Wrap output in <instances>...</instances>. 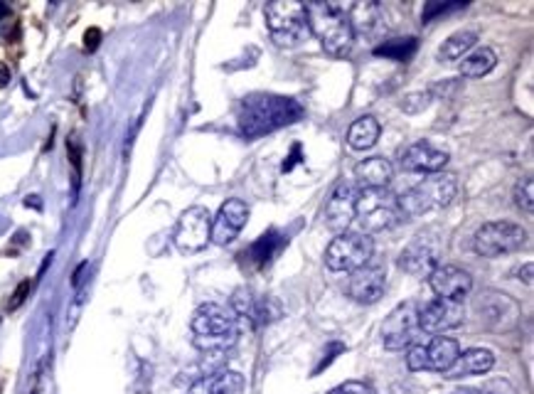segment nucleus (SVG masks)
<instances>
[{"instance_id":"72a5a7b5","label":"nucleus","mask_w":534,"mask_h":394,"mask_svg":"<svg viewBox=\"0 0 534 394\" xmlns=\"http://www.w3.org/2000/svg\"><path fill=\"white\" fill-rule=\"evenodd\" d=\"M30 286H32L30 281H23L18 288H15L13 298H10V303H8V311H18V308L23 306L25 298H27V293H30Z\"/></svg>"},{"instance_id":"6ab92c4d","label":"nucleus","mask_w":534,"mask_h":394,"mask_svg":"<svg viewBox=\"0 0 534 394\" xmlns=\"http://www.w3.org/2000/svg\"><path fill=\"white\" fill-rule=\"evenodd\" d=\"M495 365V355L488 347H471V350L461 352L458 360L443 372L446 380H461V377H473V375H485Z\"/></svg>"},{"instance_id":"423d86ee","label":"nucleus","mask_w":534,"mask_h":394,"mask_svg":"<svg viewBox=\"0 0 534 394\" xmlns=\"http://www.w3.org/2000/svg\"><path fill=\"white\" fill-rule=\"evenodd\" d=\"M399 217H402V212H399V197L392 195L387 187L357 192L355 199V222L359 227L357 232L367 234V237L374 232H384Z\"/></svg>"},{"instance_id":"2f4dec72","label":"nucleus","mask_w":534,"mask_h":394,"mask_svg":"<svg viewBox=\"0 0 534 394\" xmlns=\"http://www.w3.org/2000/svg\"><path fill=\"white\" fill-rule=\"evenodd\" d=\"M328 394H377L367 382H359V380H350L345 385H337L335 390H330Z\"/></svg>"},{"instance_id":"412c9836","label":"nucleus","mask_w":534,"mask_h":394,"mask_svg":"<svg viewBox=\"0 0 534 394\" xmlns=\"http://www.w3.org/2000/svg\"><path fill=\"white\" fill-rule=\"evenodd\" d=\"M394 176V166L384 156L364 158L355 166V183L362 190H379L387 187V183Z\"/></svg>"},{"instance_id":"dca6fc26","label":"nucleus","mask_w":534,"mask_h":394,"mask_svg":"<svg viewBox=\"0 0 534 394\" xmlns=\"http://www.w3.org/2000/svg\"><path fill=\"white\" fill-rule=\"evenodd\" d=\"M247 219H249V207L244 199L232 197V199H227V202H222L219 212L214 214V219H212V234H209V242L219 244V247H227L229 242L237 239V234L244 229Z\"/></svg>"},{"instance_id":"b1692460","label":"nucleus","mask_w":534,"mask_h":394,"mask_svg":"<svg viewBox=\"0 0 534 394\" xmlns=\"http://www.w3.org/2000/svg\"><path fill=\"white\" fill-rule=\"evenodd\" d=\"M379 133H382V126L374 116H362L357 118L355 123L347 131V146L352 151H369V148L377 146Z\"/></svg>"},{"instance_id":"9b49d317","label":"nucleus","mask_w":534,"mask_h":394,"mask_svg":"<svg viewBox=\"0 0 534 394\" xmlns=\"http://www.w3.org/2000/svg\"><path fill=\"white\" fill-rule=\"evenodd\" d=\"M418 303L406 301L399 303L392 313L387 316L382 326V343L387 350H404V347L414 345V340L421 333L418 326Z\"/></svg>"},{"instance_id":"bb28decb","label":"nucleus","mask_w":534,"mask_h":394,"mask_svg":"<svg viewBox=\"0 0 534 394\" xmlns=\"http://www.w3.org/2000/svg\"><path fill=\"white\" fill-rule=\"evenodd\" d=\"M283 244H286V239L271 229V232L261 234V239H259V242H254L252 249H249V252H244V257H247L249 261L256 264V266H263V264H268L273 257H276V252L283 247Z\"/></svg>"},{"instance_id":"4be33fe9","label":"nucleus","mask_w":534,"mask_h":394,"mask_svg":"<svg viewBox=\"0 0 534 394\" xmlns=\"http://www.w3.org/2000/svg\"><path fill=\"white\" fill-rule=\"evenodd\" d=\"M187 394H244V377L234 370H219L194 382Z\"/></svg>"},{"instance_id":"7ed1b4c3","label":"nucleus","mask_w":534,"mask_h":394,"mask_svg":"<svg viewBox=\"0 0 534 394\" xmlns=\"http://www.w3.org/2000/svg\"><path fill=\"white\" fill-rule=\"evenodd\" d=\"M308 27L321 39L323 49L330 57H345L352 49V30L347 23V15L340 5L335 3H306Z\"/></svg>"},{"instance_id":"c85d7f7f","label":"nucleus","mask_w":534,"mask_h":394,"mask_svg":"<svg viewBox=\"0 0 534 394\" xmlns=\"http://www.w3.org/2000/svg\"><path fill=\"white\" fill-rule=\"evenodd\" d=\"M515 204L520 209H525L527 214H532L534 209V192H532V178H522L515 185Z\"/></svg>"},{"instance_id":"f8f14e48","label":"nucleus","mask_w":534,"mask_h":394,"mask_svg":"<svg viewBox=\"0 0 534 394\" xmlns=\"http://www.w3.org/2000/svg\"><path fill=\"white\" fill-rule=\"evenodd\" d=\"M232 313L237 316V321L247 323L252 328H261L268 326V323L278 321L283 316L281 306H278L276 298L271 296H259L252 288H239L232 296Z\"/></svg>"},{"instance_id":"39448f33","label":"nucleus","mask_w":534,"mask_h":394,"mask_svg":"<svg viewBox=\"0 0 534 394\" xmlns=\"http://www.w3.org/2000/svg\"><path fill=\"white\" fill-rule=\"evenodd\" d=\"M266 15V27L271 32V39L278 47H298L303 39H308L311 27H308L306 3L298 0H273L263 10Z\"/></svg>"},{"instance_id":"a211bd4d","label":"nucleus","mask_w":534,"mask_h":394,"mask_svg":"<svg viewBox=\"0 0 534 394\" xmlns=\"http://www.w3.org/2000/svg\"><path fill=\"white\" fill-rule=\"evenodd\" d=\"M402 168L409 173H421V176H436L443 173L448 166V153L436 148L428 141H416L402 153Z\"/></svg>"},{"instance_id":"4468645a","label":"nucleus","mask_w":534,"mask_h":394,"mask_svg":"<svg viewBox=\"0 0 534 394\" xmlns=\"http://www.w3.org/2000/svg\"><path fill=\"white\" fill-rule=\"evenodd\" d=\"M428 286H431V291L436 293V298L463 303L466 301V296H471V291H473V276L461 266L441 264V266L433 269V273L428 276Z\"/></svg>"},{"instance_id":"c756f323","label":"nucleus","mask_w":534,"mask_h":394,"mask_svg":"<svg viewBox=\"0 0 534 394\" xmlns=\"http://www.w3.org/2000/svg\"><path fill=\"white\" fill-rule=\"evenodd\" d=\"M431 101H433L431 92H414L402 101V109L406 113H421V111H426V109L431 106Z\"/></svg>"},{"instance_id":"9d476101","label":"nucleus","mask_w":534,"mask_h":394,"mask_svg":"<svg viewBox=\"0 0 534 394\" xmlns=\"http://www.w3.org/2000/svg\"><path fill=\"white\" fill-rule=\"evenodd\" d=\"M209 234H212V214L199 204H194L180 214L173 242H175L180 254L190 257V254H199L202 249H207Z\"/></svg>"},{"instance_id":"6e6552de","label":"nucleus","mask_w":534,"mask_h":394,"mask_svg":"<svg viewBox=\"0 0 534 394\" xmlns=\"http://www.w3.org/2000/svg\"><path fill=\"white\" fill-rule=\"evenodd\" d=\"M374 242L372 237L362 232H342L328 244L325 249V266L330 271H355L372 261Z\"/></svg>"},{"instance_id":"f3484780","label":"nucleus","mask_w":534,"mask_h":394,"mask_svg":"<svg viewBox=\"0 0 534 394\" xmlns=\"http://www.w3.org/2000/svg\"><path fill=\"white\" fill-rule=\"evenodd\" d=\"M357 187L352 183H340L328 197L325 204V224L333 232L342 234L350 232V224L355 222V199H357Z\"/></svg>"},{"instance_id":"2eb2a0df","label":"nucleus","mask_w":534,"mask_h":394,"mask_svg":"<svg viewBox=\"0 0 534 394\" xmlns=\"http://www.w3.org/2000/svg\"><path fill=\"white\" fill-rule=\"evenodd\" d=\"M463 303L446 301V298H433L426 306L418 308V326L421 333H446L453 331L463 323Z\"/></svg>"},{"instance_id":"393cba45","label":"nucleus","mask_w":534,"mask_h":394,"mask_svg":"<svg viewBox=\"0 0 534 394\" xmlns=\"http://www.w3.org/2000/svg\"><path fill=\"white\" fill-rule=\"evenodd\" d=\"M497 64V54L490 47H478L473 52H468L461 62V74L466 79H480L485 74H490Z\"/></svg>"},{"instance_id":"5701e85b","label":"nucleus","mask_w":534,"mask_h":394,"mask_svg":"<svg viewBox=\"0 0 534 394\" xmlns=\"http://www.w3.org/2000/svg\"><path fill=\"white\" fill-rule=\"evenodd\" d=\"M458 355H461L458 340H453V338L448 335H436L426 345V370L441 372L443 375V372L458 360Z\"/></svg>"},{"instance_id":"c9c22d12","label":"nucleus","mask_w":534,"mask_h":394,"mask_svg":"<svg viewBox=\"0 0 534 394\" xmlns=\"http://www.w3.org/2000/svg\"><path fill=\"white\" fill-rule=\"evenodd\" d=\"M10 84V67L5 62H0V89Z\"/></svg>"},{"instance_id":"20e7f679","label":"nucleus","mask_w":534,"mask_h":394,"mask_svg":"<svg viewBox=\"0 0 534 394\" xmlns=\"http://www.w3.org/2000/svg\"><path fill=\"white\" fill-rule=\"evenodd\" d=\"M458 195V180L456 176L448 173H436V176L423 178L414 187H409L399 197V212L402 217H421L426 212H436L453 202Z\"/></svg>"},{"instance_id":"aec40b11","label":"nucleus","mask_w":534,"mask_h":394,"mask_svg":"<svg viewBox=\"0 0 534 394\" xmlns=\"http://www.w3.org/2000/svg\"><path fill=\"white\" fill-rule=\"evenodd\" d=\"M347 23H350L352 37H364V39L377 37V35L384 30L382 5L379 3H357V5H352L350 15H347Z\"/></svg>"},{"instance_id":"cd10ccee","label":"nucleus","mask_w":534,"mask_h":394,"mask_svg":"<svg viewBox=\"0 0 534 394\" xmlns=\"http://www.w3.org/2000/svg\"><path fill=\"white\" fill-rule=\"evenodd\" d=\"M418 49V39L416 37H394V39H384L382 44L374 47V54L384 59H394V62H409V59L416 54Z\"/></svg>"},{"instance_id":"7c9ffc66","label":"nucleus","mask_w":534,"mask_h":394,"mask_svg":"<svg viewBox=\"0 0 534 394\" xmlns=\"http://www.w3.org/2000/svg\"><path fill=\"white\" fill-rule=\"evenodd\" d=\"M406 367L411 372H423V370H426V345H423V343H418V345H414L411 350H409Z\"/></svg>"},{"instance_id":"4c0bfd02","label":"nucleus","mask_w":534,"mask_h":394,"mask_svg":"<svg viewBox=\"0 0 534 394\" xmlns=\"http://www.w3.org/2000/svg\"><path fill=\"white\" fill-rule=\"evenodd\" d=\"M8 15H10L8 5H5V3H0V20H3V18H8Z\"/></svg>"},{"instance_id":"0eeeda50","label":"nucleus","mask_w":534,"mask_h":394,"mask_svg":"<svg viewBox=\"0 0 534 394\" xmlns=\"http://www.w3.org/2000/svg\"><path fill=\"white\" fill-rule=\"evenodd\" d=\"M525 244H527V229L522 227V224L507 222V219L485 222L476 232V239H473L476 254L485 259H495L512 252H520Z\"/></svg>"},{"instance_id":"a878e982","label":"nucleus","mask_w":534,"mask_h":394,"mask_svg":"<svg viewBox=\"0 0 534 394\" xmlns=\"http://www.w3.org/2000/svg\"><path fill=\"white\" fill-rule=\"evenodd\" d=\"M478 42V32L473 30H463V32H456L441 44L438 49V59L441 62H456V59H463Z\"/></svg>"},{"instance_id":"f03ea898","label":"nucleus","mask_w":534,"mask_h":394,"mask_svg":"<svg viewBox=\"0 0 534 394\" xmlns=\"http://www.w3.org/2000/svg\"><path fill=\"white\" fill-rule=\"evenodd\" d=\"M192 345L199 352H227L239 340V321L222 303H202L192 316Z\"/></svg>"},{"instance_id":"e433bc0d","label":"nucleus","mask_w":534,"mask_h":394,"mask_svg":"<svg viewBox=\"0 0 534 394\" xmlns=\"http://www.w3.org/2000/svg\"><path fill=\"white\" fill-rule=\"evenodd\" d=\"M451 394H485V392L473 390V387H461V390H456V392H451Z\"/></svg>"},{"instance_id":"ddd939ff","label":"nucleus","mask_w":534,"mask_h":394,"mask_svg":"<svg viewBox=\"0 0 534 394\" xmlns=\"http://www.w3.org/2000/svg\"><path fill=\"white\" fill-rule=\"evenodd\" d=\"M350 283H347V296L359 306H372L384 296L387 288V269L384 264L367 261L364 266L350 271Z\"/></svg>"},{"instance_id":"473e14b6","label":"nucleus","mask_w":534,"mask_h":394,"mask_svg":"<svg viewBox=\"0 0 534 394\" xmlns=\"http://www.w3.org/2000/svg\"><path fill=\"white\" fill-rule=\"evenodd\" d=\"M461 8V3H428L426 10H423V23H431L436 15L446 13V10H456Z\"/></svg>"},{"instance_id":"1a4fd4ad","label":"nucleus","mask_w":534,"mask_h":394,"mask_svg":"<svg viewBox=\"0 0 534 394\" xmlns=\"http://www.w3.org/2000/svg\"><path fill=\"white\" fill-rule=\"evenodd\" d=\"M443 257V239L436 237L433 229L418 232L406 247L399 254V266L406 273L418 278H428L433 273V269L441 266Z\"/></svg>"},{"instance_id":"f257e3e1","label":"nucleus","mask_w":534,"mask_h":394,"mask_svg":"<svg viewBox=\"0 0 534 394\" xmlns=\"http://www.w3.org/2000/svg\"><path fill=\"white\" fill-rule=\"evenodd\" d=\"M306 109L298 99L281 97V94H249L239 101L237 123L239 133L249 141L273 133L283 126L301 121Z\"/></svg>"},{"instance_id":"f704fd0d","label":"nucleus","mask_w":534,"mask_h":394,"mask_svg":"<svg viewBox=\"0 0 534 394\" xmlns=\"http://www.w3.org/2000/svg\"><path fill=\"white\" fill-rule=\"evenodd\" d=\"M99 42H101V30L89 27L87 32H84V47H87L89 52H94V49L99 47Z\"/></svg>"}]
</instances>
